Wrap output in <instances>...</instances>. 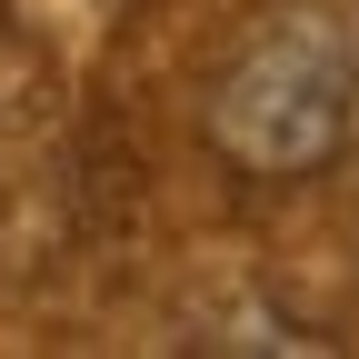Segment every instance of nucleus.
<instances>
[{
  "label": "nucleus",
  "instance_id": "f257e3e1",
  "mask_svg": "<svg viewBox=\"0 0 359 359\" xmlns=\"http://www.w3.org/2000/svg\"><path fill=\"white\" fill-rule=\"evenodd\" d=\"M359 120V0L269 11L200 90V140L240 180H309L349 150Z\"/></svg>",
  "mask_w": 359,
  "mask_h": 359
}]
</instances>
